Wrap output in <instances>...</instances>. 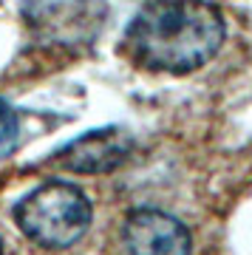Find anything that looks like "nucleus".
<instances>
[{
	"label": "nucleus",
	"instance_id": "f257e3e1",
	"mask_svg": "<svg viewBox=\"0 0 252 255\" xmlns=\"http://www.w3.org/2000/svg\"><path fill=\"white\" fill-rule=\"evenodd\" d=\"M227 37L210 0H147L125 31V54L147 71L187 74L207 65Z\"/></svg>",
	"mask_w": 252,
	"mask_h": 255
},
{
	"label": "nucleus",
	"instance_id": "f03ea898",
	"mask_svg": "<svg viewBox=\"0 0 252 255\" xmlns=\"http://www.w3.org/2000/svg\"><path fill=\"white\" fill-rule=\"evenodd\" d=\"M94 210L88 196L68 182H45L26 193L14 207V221L20 233L45 247L65 250L74 247L91 227Z\"/></svg>",
	"mask_w": 252,
	"mask_h": 255
},
{
	"label": "nucleus",
	"instance_id": "7ed1b4c3",
	"mask_svg": "<svg viewBox=\"0 0 252 255\" xmlns=\"http://www.w3.org/2000/svg\"><path fill=\"white\" fill-rule=\"evenodd\" d=\"M133 147L136 142L125 128L108 125L71 139L51 156V162L68 173H111L130 159Z\"/></svg>",
	"mask_w": 252,
	"mask_h": 255
},
{
	"label": "nucleus",
	"instance_id": "20e7f679",
	"mask_svg": "<svg viewBox=\"0 0 252 255\" xmlns=\"http://www.w3.org/2000/svg\"><path fill=\"white\" fill-rule=\"evenodd\" d=\"M130 255H190V230L176 216L162 210H133L122 230Z\"/></svg>",
	"mask_w": 252,
	"mask_h": 255
},
{
	"label": "nucleus",
	"instance_id": "39448f33",
	"mask_svg": "<svg viewBox=\"0 0 252 255\" xmlns=\"http://www.w3.org/2000/svg\"><path fill=\"white\" fill-rule=\"evenodd\" d=\"M105 11L108 9L102 0H34L31 6H26L28 20L43 34L60 37L65 43L99 31Z\"/></svg>",
	"mask_w": 252,
	"mask_h": 255
},
{
	"label": "nucleus",
	"instance_id": "423d86ee",
	"mask_svg": "<svg viewBox=\"0 0 252 255\" xmlns=\"http://www.w3.org/2000/svg\"><path fill=\"white\" fill-rule=\"evenodd\" d=\"M20 139V117L6 100H0V159L11 156Z\"/></svg>",
	"mask_w": 252,
	"mask_h": 255
},
{
	"label": "nucleus",
	"instance_id": "0eeeda50",
	"mask_svg": "<svg viewBox=\"0 0 252 255\" xmlns=\"http://www.w3.org/2000/svg\"><path fill=\"white\" fill-rule=\"evenodd\" d=\"M0 255H3V244H0Z\"/></svg>",
	"mask_w": 252,
	"mask_h": 255
}]
</instances>
